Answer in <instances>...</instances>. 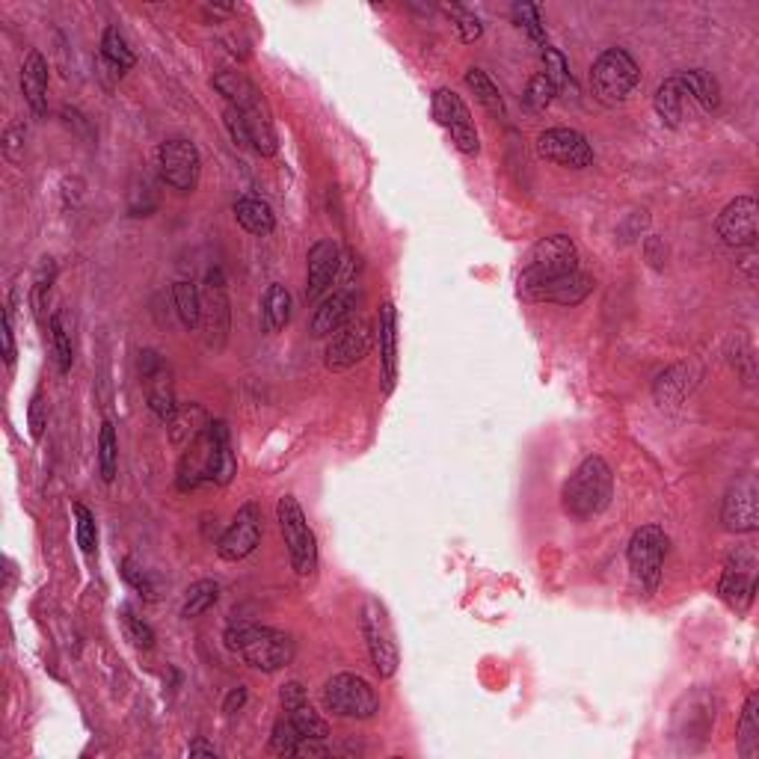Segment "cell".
Masks as SVG:
<instances>
[{"mask_svg": "<svg viewBox=\"0 0 759 759\" xmlns=\"http://www.w3.org/2000/svg\"><path fill=\"white\" fill-rule=\"evenodd\" d=\"M235 475V454L229 445L226 422H211L193 439L178 466V487L196 490L199 484H229Z\"/></svg>", "mask_w": 759, "mask_h": 759, "instance_id": "obj_1", "label": "cell"}, {"mask_svg": "<svg viewBox=\"0 0 759 759\" xmlns=\"http://www.w3.org/2000/svg\"><path fill=\"white\" fill-rule=\"evenodd\" d=\"M226 647L261 674H276V671L288 668L297 656V644L291 641V635L270 629V626H258V623L229 626Z\"/></svg>", "mask_w": 759, "mask_h": 759, "instance_id": "obj_2", "label": "cell"}, {"mask_svg": "<svg viewBox=\"0 0 759 759\" xmlns=\"http://www.w3.org/2000/svg\"><path fill=\"white\" fill-rule=\"evenodd\" d=\"M211 84L226 98V104H232L244 116V122L250 128V137H253L255 152L264 155V158L276 155V131H273L270 110H267V101H264L261 89L250 78H244L241 72H217Z\"/></svg>", "mask_w": 759, "mask_h": 759, "instance_id": "obj_3", "label": "cell"}, {"mask_svg": "<svg viewBox=\"0 0 759 759\" xmlns=\"http://www.w3.org/2000/svg\"><path fill=\"white\" fill-rule=\"evenodd\" d=\"M611 496H614L611 466L599 454H591L567 478L561 490V505L573 519H591L611 505Z\"/></svg>", "mask_w": 759, "mask_h": 759, "instance_id": "obj_4", "label": "cell"}, {"mask_svg": "<svg viewBox=\"0 0 759 759\" xmlns=\"http://www.w3.org/2000/svg\"><path fill=\"white\" fill-rule=\"evenodd\" d=\"M579 270V247L567 235H549L540 238L531 253L525 255L522 273H519V294L537 285H546L552 279L570 276Z\"/></svg>", "mask_w": 759, "mask_h": 759, "instance_id": "obj_5", "label": "cell"}, {"mask_svg": "<svg viewBox=\"0 0 759 759\" xmlns=\"http://www.w3.org/2000/svg\"><path fill=\"white\" fill-rule=\"evenodd\" d=\"M276 519H279V531L285 537V549L291 558V567L297 576H315L318 570V537L312 531V525L306 522V513L294 496H282L276 505Z\"/></svg>", "mask_w": 759, "mask_h": 759, "instance_id": "obj_6", "label": "cell"}, {"mask_svg": "<svg viewBox=\"0 0 759 759\" xmlns=\"http://www.w3.org/2000/svg\"><path fill=\"white\" fill-rule=\"evenodd\" d=\"M638 84H641V69L626 48H608L596 57L591 69V86L593 95L602 104L608 107L623 104Z\"/></svg>", "mask_w": 759, "mask_h": 759, "instance_id": "obj_7", "label": "cell"}, {"mask_svg": "<svg viewBox=\"0 0 759 759\" xmlns=\"http://www.w3.org/2000/svg\"><path fill=\"white\" fill-rule=\"evenodd\" d=\"M321 700L327 712L350 721H368L380 712V697L374 685L359 674L330 676L321 691Z\"/></svg>", "mask_w": 759, "mask_h": 759, "instance_id": "obj_8", "label": "cell"}, {"mask_svg": "<svg viewBox=\"0 0 759 759\" xmlns=\"http://www.w3.org/2000/svg\"><path fill=\"white\" fill-rule=\"evenodd\" d=\"M665 555H668V534L659 525H641L632 534L629 549H626V561H629L635 585L644 593L659 591Z\"/></svg>", "mask_w": 759, "mask_h": 759, "instance_id": "obj_9", "label": "cell"}, {"mask_svg": "<svg viewBox=\"0 0 759 759\" xmlns=\"http://www.w3.org/2000/svg\"><path fill=\"white\" fill-rule=\"evenodd\" d=\"M362 635H365V647H368L374 671L380 674V679H392L398 674V644H395L389 617L377 599H368L362 608Z\"/></svg>", "mask_w": 759, "mask_h": 759, "instance_id": "obj_10", "label": "cell"}, {"mask_svg": "<svg viewBox=\"0 0 759 759\" xmlns=\"http://www.w3.org/2000/svg\"><path fill=\"white\" fill-rule=\"evenodd\" d=\"M350 273H353V253L341 255V267H338L341 285L327 300H321V306L312 315V336L315 338L333 336V333L344 330L350 324L353 309H356V291H353Z\"/></svg>", "mask_w": 759, "mask_h": 759, "instance_id": "obj_11", "label": "cell"}, {"mask_svg": "<svg viewBox=\"0 0 759 759\" xmlns=\"http://www.w3.org/2000/svg\"><path fill=\"white\" fill-rule=\"evenodd\" d=\"M433 119L451 134L454 146H457L463 155L475 158V155L481 152L478 128H475V122H472L469 107L463 104V98H460L457 92H451V89H436V95H433Z\"/></svg>", "mask_w": 759, "mask_h": 759, "instance_id": "obj_12", "label": "cell"}, {"mask_svg": "<svg viewBox=\"0 0 759 759\" xmlns=\"http://www.w3.org/2000/svg\"><path fill=\"white\" fill-rule=\"evenodd\" d=\"M158 167H161V178L164 184H169L178 193H193L202 175V158L199 149L190 140H167L158 149Z\"/></svg>", "mask_w": 759, "mask_h": 759, "instance_id": "obj_13", "label": "cell"}, {"mask_svg": "<svg viewBox=\"0 0 759 759\" xmlns=\"http://www.w3.org/2000/svg\"><path fill=\"white\" fill-rule=\"evenodd\" d=\"M537 155L567 169H585L593 164L591 143L576 128H546L537 137Z\"/></svg>", "mask_w": 759, "mask_h": 759, "instance_id": "obj_14", "label": "cell"}, {"mask_svg": "<svg viewBox=\"0 0 759 759\" xmlns=\"http://www.w3.org/2000/svg\"><path fill=\"white\" fill-rule=\"evenodd\" d=\"M721 522L733 534H748L759 528V487L754 475H742L724 496Z\"/></svg>", "mask_w": 759, "mask_h": 759, "instance_id": "obj_15", "label": "cell"}, {"mask_svg": "<svg viewBox=\"0 0 759 759\" xmlns=\"http://www.w3.org/2000/svg\"><path fill=\"white\" fill-rule=\"evenodd\" d=\"M261 540V510L255 502H247L235 513L232 525L226 528V534L217 543V555L229 564L244 561L247 555H253L255 546Z\"/></svg>", "mask_w": 759, "mask_h": 759, "instance_id": "obj_16", "label": "cell"}, {"mask_svg": "<svg viewBox=\"0 0 759 759\" xmlns=\"http://www.w3.org/2000/svg\"><path fill=\"white\" fill-rule=\"evenodd\" d=\"M718 235L727 247H754L759 238L757 199L736 196L718 217Z\"/></svg>", "mask_w": 759, "mask_h": 759, "instance_id": "obj_17", "label": "cell"}, {"mask_svg": "<svg viewBox=\"0 0 759 759\" xmlns=\"http://www.w3.org/2000/svg\"><path fill=\"white\" fill-rule=\"evenodd\" d=\"M279 700H282L285 718L294 724V730L303 739H321V742L330 739V724L321 718V712L312 709V703L306 697V688L300 682H285L279 688Z\"/></svg>", "mask_w": 759, "mask_h": 759, "instance_id": "obj_18", "label": "cell"}, {"mask_svg": "<svg viewBox=\"0 0 759 759\" xmlns=\"http://www.w3.org/2000/svg\"><path fill=\"white\" fill-rule=\"evenodd\" d=\"M721 599L736 608L739 614H745L754 602L757 593V573H754V555L742 552L739 558H730V564L724 567L721 585H718Z\"/></svg>", "mask_w": 759, "mask_h": 759, "instance_id": "obj_19", "label": "cell"}, {"mask_svg": "<svg viewBox=\"0 0 759 759\" xmlns=\"http://www.w3.org/2000/svg\"><path fill=\"white\" fill-rule=\"evenodd\" d=\"M140 374L146 383V395H149V407L158 419L169 422L175 416V398H172V383H169V371L164 359L155 350H143L140 353Z\"/></svg>", "mask_w": 759, "mask_h": 759, "instance_id": "obj_20", "label": "cell"}, {"mask_svg": "<svg viewBox=\"0 0 759 759\" xmlns=\"http://www.w3.org/2000/svg\"><path fill=\"white\" fill-rule=\"evenodd\" d=\"M371 350V327L368 324H347L344 330H338L336 336L327 344V368L330 371H347L353 365H359Z\"/></svg>", "mask_w": 759, "mask_h": 759, "instance_id": "obj_21", "label": "cell"}, {"mask_svg": "<svg viewBox=\"0 0 759 759\" xmlns=\"http://www.w3.org/2000/svg\"><path fill=\"white\" fill-rule=\"evenodd\" d=\"M202 321H205L208 344L214 350H220L229 336V297H226V285H223L220 270L208 273V291L202 300Z\"/></svg>", "mask_w": 759, "mask_h": 759, "instance_id": "obj_22", "label": "cell"}, {"mask_svg": "<svg viewBox=\"0 0 759 759\" xmlns=\"http://www.w3.org/2000/svg\"><path fill=\"white\" fill-rule=\"evenodd\" d=\"M341 267V250L336 241H318L306 255V300H321L333 285Z\"/></svg>", "mask_w": 759, "mask_h": 759, "instance_id": "obj_23", "label": "cell"}, {"mask_svg": "<svg viewBox=\"0 0 759 759\" xmlns=\"http://www.w3.org/2000/svg\"><path fill=\"white\" fill-rule=\"evenodd\" d=\"M593 291V279L585 276V273H570V276H561V279H552L546 285H537V288H528L522 291L525 300H537V303H558V306H576L582 303L588 294Z\"/></svg>", "mask_w": 759, "mask_h": 759, "instance_id": "obj_24", "label": "cell"}, {"mask_svg": "<svg viewBox=\"0 0 759 759\" xmlns=\"http://www.w3.org/2000/svg\"><path fill=\"white\" fill-rule=\"evenodd\" d=\"M377 347H380V371L386 392L395 389L398 380V309L395 303H383L377 315Z\"/></svg>", "mask_w": 759, "mask_h": 759, "instance_id": "obj_25", "label": "cell"}, {"mask_svg": "<svg viewBox=\"0 0 759 759\" xmlns=\"http://www.w3.org/2000/svg\"><path fill=\"white\" fill-rule=\"evenodd\" d=\"M21 92L36 116L48 110V63L39 51H30L21 63Z\"/></svg>", "mask_w": 759, "mask_h": 759, "instance_id": "obj_26", "label": "cell"}, {"mask_svg": "<svg viewBox=\"0 0 759 759\" xmlns=\"http://www.w3.org/2000/svg\"><path fill=\"white\" fill-rule=\"evenodd\" d=\"M235 220L250 235H258V238H267L276 229V217H273L270 205L264 199H255V196H244V199L235 202Z\"/></svg>", "mask_w": 759, "mask_h": 759, "instance_id": "obj_27", "label": "cell"}, {"mask_svg": "<svg viewBox=\"0 0 759 759\" xmlns=\"http://www.w3.org/2000/svg\"><path fill=\"white\" fill-rule=\"evenodd\" d=\"M208 416L199 404H190V407H178L175 416L169 419V433H172V442L178 448H187L193 439H199L208 427Z\"/></svg>", "mask_w": 759, "mask_h": 759, "instance_id": "obj_28", "label": "cell"}, {"mask_svg": "<svg viewBox=\"0 0 759 759\" xmlns=\"http://www.w3.org/2000/svg\"><path fill=\"white\" fill-rule=\"evenodd\" d=\"M261 318H264V330H267V333H279V330L288 327V321H291V294H288L285 285L273 282V285L264 291Z\"/></svg>", "mask_w": 759, "mask_h": 759, "instance_id": "obj_29", "label": "cell"}, {"mask_svg": "<svg viewBox=\"0 0 759 759\" xmlns=\"http://www.w3.org/2000/svg\"><path fill=\"white\" fill-rule=\"evenodd\" d=\"M676 78H679V84L685 89V95L697 98L700 107L718 110V104H721V86H718V81H715L709 72H703V69H688V72H679Z\"/></svg>", "mask_w": 759, "mask_h": 759, "instance_id": "obj_30", "label": "cell"}, {"mask_svg": "<svg viewBox=\"0 0 759 759\" xmlns=\"http://www.w3.org/2000/svg\"><path fill=\"white\" fill-rule=\"evenodd\" d=\"M682 98H685V89L679 84V78H668L662 81L656 95H653V107L659 113V119L668 125V128H676L679 119H682Z\"/></svg>", "mask_w": 759, "mask_h": 759, "instance_id": "obj_31", "label": "cell"}, {"mask_svg": "<svg viewBox=\"0 0 759 759\" xmlns=\"http://www.w3.org/2000/svg\"><path fill=\"white\" fill-rule=\"evenodd\" d=\"M739 754L745 759L759 757V694L754 691L745 700L742 718H739Z\"/></svg>", "mask_w": 759, "mask_h": 759, "instance_id": "obj_32", "label": "cell"}, {"mask_svg": "<svg viewBox=\"0 0 759 759\" xmlns=\"http://www.w3.org/2000/svg\"><path fill=\"white\" fill-rule=\"evenodd\" d=\"M466 86L475 92V98L484 104V110L487 113H493L496 119H505L507 110H505V98H502V92H499V86L490 81V75L487 72H481V69H469L466 72Z\"/></svg>", "mask_w": 759, "mask_h": 759, "instance_id": "obj_33", "label": "cell"}, {"mask_svg": "<svg viewBox=\"0 0 759 759\" xmlns=\"http://www.w3.org/2000/svg\"><path fill=\"white\" fill-rule=\"evenodd\" d=\"M101 54H104V60H107L113 69H119V72L134 69V63H137L134 51L128 48L125 33H122L116 24H110V27L104 30V36H101Z\"/></svg>", "mask_w": 759, "mask_h": 759, "instance_id": "obj_34", "label": "cell"}, {"mask_svg": "<svg viewBox=\"0 0 759 759\" xmlns=\"http://www.w3.org/2000/svg\"><path fill=\"white\" fill-rule=\"evenodd\" d=\"M172 300H175V312L181 318V324L187 330H196L202 324V297L196 291L193 282H175L172 285Z\"/></svg>", "mask_w": 759, "mask_h": 759, "instance_id": "obj_35", "label": "cell"}, {"mask_svg": "<svg viewBox=\"0 0 759 759\" xmlns=\"http://www.w3.org/2000/svg\"><path fill=\"white\" fill-rule=\"evenodd\" d=\"M217 599H220V585H217L214 579H202V582H196V585L187 588L184 605H181V617H184V620L202 617Z\"/></svg>", "mask_w": 759, "mask_h": 759, "instance_id": "obj_36", "label": "cell"}, {"mask_svg": "<svg viewBox=\"0 0 759 759\" xmlns=\"http://www.w3.org/2000/svg\"><path fill=\"white\" fill-rule=\"evenodd\" d=\"M116 463H119L116 427H113V422H104L101 433H98V472H101V481L110 484L116 478Z\"/></svg>", "mask_w": 759, "mask_h": 759, "instance_id": "obj_37", "label": "cell"}, {"mask_svg": "<svg viewBox=\"0 0 759 759\" xmlns=\"http://www.w3.org/2000/svg\"><path fill=\"white\" fill-rule=\"evenodd\" d=\"M510 15L531 36V42L546 45V24H543V15H540V6H534V3H513Z\"/></svg>", "mask_w": 759, "mask_h": 759, "instance_id": "obj_38", "label": "cell"}, {"mask_svg": "<svg viewBox=\"0 0 759 759\" xmlns=\"http://www.w3.org/2000/svg\"><path fill=\"white\" fill-rule=\"evenodd\" d=\"M48 327H51V344H54L57 368H60L63 374H69V371H72V362H75V353H72V336H69V330H66V324H63V315H51Z\"/></svg>", "mask_w": 759, "mask_h": 759, "instance_id": "obj_39", "label": "cell"}, {"mask_svg": "<svg viewBox=\"0 0 759 759\" xmlns=\"http://www.w3.org/2000/svg\"><path fill=\"white\" fill-rule=\"evenodd\" d=\"M300 739H303V736L294 730V724H291L288 718H282V721L273 724V733H270V754H276V757H294Z\"/></svg>", "mask_w": 759, "mask_h": 759, "instance_id": "obj_40", "label": "cell"}, {"mask_svg": "<svg viewBox=\"0 0 759 759\" xmlns=\"http://www.w3.org/2000/svg\"><path fill=\"white\" fill-rule=\"evenodd\" d=\"M555 95H558V89L549 84V78L540 72V75H534V78L528 81V89H525V104H528V110H534V113H546V110H549V104L555 101Z\"/></svg>", "mask_w": 759, "mask_h": 759, "instance_id": "obj_41", "label": "cell"}, {"mask_svg": "<svg viewBox=\"0 0 759 759\" xmlns=\"http://www.w3.org/2000/svg\"><path fill=\"white\" fill-rule=\"evenodd\" d=\"M445 12L454 18V27H457V33H460V42H478L481 39V33H484V24H481V18L472 12V9H466V6H445Z\"/></svg>", "mask_w": 759, "mask_h": 759, "instance_id": "obj_42", "label": "cell"}, {"mask_svg": "<svg viewBox=\"0 0 759 759\" xmlns=\"http://www.w3.org/2000/svg\"><path fill=\"white\" fill-rule=\"evenodd\" d=\"M543 75L549 78V84L555 86V89H564V86H573V75H570V66H567V60H564V54L561 51H555V48H543ZM576 89V86H573Z\"/></svg>", "mask_w": 759, "mask_h": 759, "instance_id": "obj_43", "label": "cell"}, {"mask_svg": "<svg viewBox=\"0 0 759 759\" xmlns=\"http://www.w3.org/2000/svg\"><path fill=\"white\" fill-rule=\"evenodd\" d=\"M122 626H125V635H128V641H134L140 650H152L155 647V632H152V626L149 623H143L128 605L122 608Z\"/></svg>", "mask_w": 759, "mask_h": 759, "instance_id": "obj_44", "label": "cell"}, {"mask_svg": "<svg viewBox=\"0 0 759 759\" xmlns=\"http://www.w3.org/2000/svg\"><path fill=\"white\" fill-rule=\"evenodd\" d=\"M54 276H57V264L51 258H45L36 270V282H33V309L42 321V312H45V297L51 294V285H54Z\"/></svg>", "mask_w": 759, "mask_h": 759, "instance_id": "obj_45", "label": "cell"}, {"mask_svg": "<svg viewBox=\"0 0 759 759\" xmlns=\"http://www.w3.org/2000/svg\"><path fill=\"white\" fill-rule=\"evenodd\" d=\"M75 519H78V546L86 555H95L98 549V528H95V516L84 505H75Z\"/></svg>", "mask_w": 759, "mask_h": 759, "instance_id": "obj_46", "label": "cell"}, {"mask_svg": "<svg viewBox=\"0 0 759 759\" xmlns=\"http://www.w3.org/2000/svg\"><path fill=\"white\" fill-rule=\"evenodd\" d=\"M122 579L134 588L137 593H143V596H149V599H155L158 596V588H155V582L149 579V573L134 561V558H125L122 561Z\"/></svg>", "mask_w": 759, "mask_h": 759, "instance_id": "obj_47", "label": "cell"}, {"mask_svg": "<svg viewBox=\"0 0 759 759\" xmlns=\"http://www.w3.org/2000/svg\"><path fill=\"white\" fill-rule=\"evenodd\" d=\"M223 122H226V128H229V137H232V143H235V146H253L250 128H247L244 116H241V113H238L232 104H226V107H223Z\"/></svg>", "mask_w": 759, "mask_h": 759, "instance_id": "obj_48", "label": "cell"}, {"mask_svg": "<svg viewBox=\"0 0 759 759\" xmlns=\"http://www.w3.org/2000/svg\"><path fill=\"white\" fill-rule=\"evenodd\" d=\"M27 422H30V433L39 439L45 433V424H48V413H45V395L36 392L33 401H30V410H27Z\"/></svg>", "mask_w": 759, "mask_h": 759, "instance_id": "obj_49", "label": "cell"}, {"mask_svg": "<svg viewBox=\"0 0 759 759\" xmlns=\"http://www.w3.org/2000/svg\"><path fill=\"white\" fill-rule=\"evenodd\" d=\"M0 338H3V362L12 365V362H15V338H12V318H9V312H3Z\"/></svg>", "mask_w": 759, "mask_h": 759, "instance_id": "obj_50", "label": "cell"}, {"mask_svg": "<svg viewBox=\"0 0 759 759\" xmlns=\"http://www.w3.org/2000/svg\"><path fill=\"white\" fill-rule=\"evenodd\" d=\"M294 757H330V751L324 748L321 739H300L297 754Z\"/></svg>", "mask_w": 759, "mask_h": 759, "instance_id": "obj_51", "label": "cell"}, {"mask_svg": "<svg viewBox=\"0 0 759 759\" xmlns=\"http://www.w3.org/2000/svg\"><path fill=\"white\" fill-rule=\"evenodd\" d=\"M244 703H247V688H244V685H235V688L229 691L226 703H223V712H226V715H235Z\"/></svg>", "mask_w": 759, "mask_h": 759, "instance_id": "obj_52", "label": "cell"}, {"mask_svg": "<svg viewBox=\"0 0 759 759\" xmlns=\"http://www.w3.org/2000/svg\"><path fill=\"white\" fill-rule=\"evenodd\" d=\"M187 754H190V757H217V748H214V745H205V742H193V745L187 748Z\"/></svg>", "mask_w": 759, "mask_h": 759, "instance_id": "obj_53", "label": "cell"}]
</instances>
